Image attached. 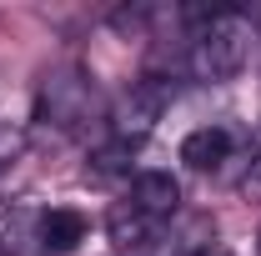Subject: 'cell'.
<instances>
[{"instance_id":"1","label":"cell","mask_w":261,"mask_h":256,"mask_svg":"<svg viewBox=\"0 0 261 256\" xmlns=\"http://www.w3.org/2000/svg\"><path fill=\"white\" fill-rule=\"evenodd\" d=\"M251 40H256L251 15H241V10H196L191 35H186V70L206 86L231 81L251 61Z\"/></svg>"},{"instance_id":"2","label":"cell","mask_w":261,"mask_h":256,"mask_svg":"<svg viewBox=\"0 0 261 256\" xmlns=\"http://www.w3.org/2000/svg\"><path fill=\"white\" fill-rule=\"evenodd\" d=\"M40 121L56 131H86L91 121H100V91H96V75H86L81 65H61L40 81Z\"/></svg>"},{"instance_id":"3","label":"cell","mask_w":261,"mask_h":256,"mask_svg":"<svg viewBox=\"0 0 261 256\" xmlns=\"http://www.w3.org/2000/svg\"><path fill=\"white\" fill-rule=\"evenodd\" d=\"M166 100H171V86H166L161 75H141V81H130V91L106 111L111 141L126 146V151H136V146L156 131V121L166 116Z\"/></svg>"},{"instance_id":"4","label":"cell","mask_w":261,"mask_h":256,"mask_svg":"<svg viewBox=\"0 0 261 256\" xmlns=\"http://www.w3.org/2000/svg\"><path fill=\"white\" fill-rule=\"evenodd\" d=\"M130 211L146 221H171L181 211V181L171 171H141L130 181Z\"/></svg>"},{"instance_id":"5","label":"cell","mask_w":261,"mask_h":256,"mask_svg":"<svg viewBox=\"0 0 261 256\" xmlns=\"http://www.w3.org/2000/svg\"><path fill=\"white\" fill-rule=\"evenodd\" d=\"M91 236V221H86V211L81 206H50V211H40V246L45 251H75L81 241Z\"/></svg>"},{"instance_id":"6","label":"cell","mask_w":261,"mask_h":256,"mask_svg":"<svg viewBox=\"0 0 261 256\" xmlns=\"http://www.w3.org/2000/svg\"><path fill=\"white\" fill-rule=\"evenodd\" d=\"M231 131L226 126H196L186 131V141H181V161L191 166V171H216V166H226L231 161Z\"/></svg>"},{"instance_id":"7","label":"cell","mask_w":261,"mask_h":256,"mask_svg":"<svg viewBox=\"0 0 261 256\" xmlns=\"http://www.w3.org/2000/svg\"><path fill=\"white\" fill-rule=\"evenodd\" d=\"M20 151H25V131L0 121V171H5V166H15V161H20Z\"/></svg>"},{"instance_id":"8","label":"cell","mask_w":261,"mask_h":256,"mask_svg":"<svg viewBox=\"0 0 261 256\" xmlns=\"http://www.w3.org/2000/svg\"><path fill=\"white\" fill-rule=\"evenodd\" d=\"M236 191L246 196V201H261V151L246 161V171H241V181H236Z\"/></svg>"},{"instance_id":"9","label":"cell","mask_w":261,"mask_h":256,"mask_svg":"<svg viewBox=\"0 0 261 256\" xmlns=\"http://www.w3.org/2000/svg\"><path fill=\"white\" fill-rule=\"evenodd\" d=\"M251 25H256V31H261V10H256V15H251Z\"/></svg>"},{"instance_id":"10","label":"cell","mask_w":261,"mask_h":256,"mask_svg":"<svg viewBox=\"0 0 261 256\" xmlns=\"http://www.w3.org/2000/svg\"><path fill=\"white\" fill-rule=\"evenodd\" d=\"M5 211H10V206H5V201H0V221H5Z\"/></svg>"},{"instance_id":"11","label":"cell","mask_w":261,"mask_h":256,"mask_svg":"<svg viewBox=\"0 0 261 256\" xmlns=\"http://www.w3.org/2000/svg\"><path fill=\"white\" fill-rule=\"evenodd\" d=\"M206 256H226V251H206Z\"/></svg>"},{"instance_id":"12","label":"cell","mask_w":261,"mask_h":256,"mask_svg":"<svg viewBox=\"0 0 261 256\" xmlns=\"http://www.w3.org/2000/svg\"><path fill=\"white\" fill-rule=\"evenodd\" d=\"M256 251H261V236H256Z\"/></svg>"}]
</instances>
